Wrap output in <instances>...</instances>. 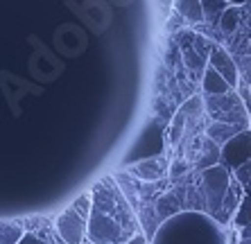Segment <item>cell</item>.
Here are the masks:
<instances>
[{"label": "cell", "mask_w": 251, "mask_h": 244, "mask_svg": "<svg viewBox=\"0 0 251 244\" xmlns=\"http://www.w3.org/2000/svg\"><path fill=\"white\" fill-rule=\"evenodd\" d=\"M88 210L86 240L93 244H125L140 228V220L127 201L113 176H104L93 186Z\"/></svg>", "instance_id": "cell-1"}, {"label": "cell", "mask_w": 251, "mask_h": 244, "mask_svg": "<svg viewBox=\"0 0 251 244\" xmlns=\"http://www.w3.org/2000/svg\"><path fill=\"white\" fill-rule=\"evenodd\" d=\"M152 244H228V228L199 210H181L158 224Z\"/></svg>", "instance_id": "cell-2"}, {"label": "cell", "mask_w": 251, "mask_h": 244, "mask_svg": "<svg viewBox=\"0 0 251 244\" xmlns=\"http://www.w3.org/2000/svg\"><path fill=\"white\" fill-rule=\"evenodd\" d=\"M88 210H91V195L84 192L54 217V235L64 244H82L86 240Z\"/></svg>", "instance_id": "cell-3"}, {"label": "cell", "mask_w": 251, "mask_h": 244, "mask_svg": "<svg viewBox=\"0 0 251 244\" xmlns=\"http://www.w3.org/2000/svg\"><path fill=\"white\" fill-rule=\"evenodd\" d=\"M195 179H197V190L201 195V201H204V213L215 220L224 195H226V188L231 183V172L222 165H213V168L197 172Z\"/></svg>", "instance_id": "cell-4"}, {"label": "cell", "mask_w": 251, "mask_h": 244, "mask_svg": "<svg viewBox=\"0 0 251 244\" xmlns=\"http://www.w3.org/2000/svg\"><path fill=\"white\" fill-rule=\"evenodd\" d=\"M204 113L213 122L240 124L242 129H249V109L242 104V99L235 91H228L222 95H206Z\"/></svg>", "instance_id": "cell-5"}, {"label": "cell", "mask_w": 251, "mask_h": 244, "mask_svg": "<svg viewBox=\"0 0 251 244\" xmlns=\"http://www.w3.org/2000/svg\"><path fill=\"white\" fill-rule=\"evenodd\" d=\"M251 156V134L249 129L235 134L233 138H228L222 147H220V165L226 168L228 172H233L238 165L247 163Z\"/></svg>", "instance_id": "cell-6"}, {"label": "cell", "mask_w": 251, "mask_h": 244, "mask_svg": "<svg viewBox=\"0 0 251 244\" xmlns=\"http://www.w3.org/2000/svg\"><path fill=\"white\" fill-rule=\"evenodd\" d=\"M168 165L170 163L165 156H150L129 165L127 172L140 183H158V181L168 179Z\"/></svg>", "instance_id": "cell-7"}, {"label": "cell", "mask_w": 251, "mask_h": 244, "mask_svg": "<svg viewBox=\"0 0 251 244\" xmlns=\"http://www.w3.org/2000/svg\"><path fill=\"white\" fill-rule=\"evenodd\" d=\"M206 61H208L210 68L215 70L217 75L222 77L228 86L235 91V86H238V81H240V70H238V66H235V61L231 59V54H228L220 43H213V46H210V52H208Z\"/></svg>", "instance_id": "cell-8"}, {"label": "cell", "mask_w": 251, "mask_h": 244, "mask_svg": "<svg viewBox=\"0 0 251 244\" xmlns=\"http://www.w3.org/2000/svg\"><path fill=\"white\" fill-rule=\"evenodd\" d=\"M190 165H195V172H201V170H206V168L220 165V145H215L213 140H208L206 136H201Z\"/></svg>", "instance_id": "cell-9"}, {"label": "cell", "mask_w": 251, "mask_h": 244, "mask_svg": "<svg viewBox=\"0 0 251 244\" xmlns=\"http://www.w3.org/2000/svg\"><path fill=\"white\" fill-rule=\"evenodd\" d=\"M240 131H245L240 124H226V122H213V120H210L208 127L204 129V136L208 140H213L215 145L222 147L228 138H233V136L240 134Z\"/></svg>", "instance_id": "cell-10"}, {"label": "cell", "mask_w": 251, "mask_h": 244, "mask_svg": "<svg viewBox=\"0 0 251 244\" xmlns=\"http://www.w3.org/2000/svg\"><path fill=\"white\" fill-rule=\"evenodd\" d=\"M172 9L181 16V21L188 27H195V25H199L204 21V18H201L199 0H172Z\"/></svg>", "instance_id": "cell-11"}, {"label": "cell", "mask_w": 251, "mask_h": 244, "mask_svg": "<svg viewBox=\"0 0 251 244\" xmlns=\"http://www.w3.org/2000/svg\"><path fill=\"white\" fill-rule=\"evenodd\" d=\"M201 91H204V95H222V93L233 91V88L228 86L210 66H206L204 73H201Z\"/></svg>", "instance_id": "cell-12"}, {"label": "cell", "mask_w": 251, "mask_h": 244, "mask_svg": "<svg viewBox=\"0 0 251 244\" xmlns=\"http://www.w3.org/2000/svg\"><path fill=\"white\" fill-rule=\"evenodd\" d=\"M228 5H231V2H226V0H199L201 18H204L201 25H206V27H217V21H220L222 12Z\"/></svg>", "instance_id": "cell-13"}, {"label": "cell", "mask_w": 251, "mask_h": 244, "mask_svg": "<svg viewBox=\"0 0 251 244\" xmlns=\"http://www.w3.org/2000/svg\"><path fill=\"white\" fill-rule=\"evenodd\" d=\"M25 224L18 220H2L0 221V244H16L23 238Z\"/></svg>", "instance_id": "cell-14"}, {"label": "cell", "mask_w": 251, "mask_h": 244, "mask_svg": "<svg viewBox=\"0 0 251 244\" xmlns=\"http://www.w3.org/2000/svg\"><path fill=\"white\" fill-rule=\"evenodd\" d=\"M231 224H233L235 231L247 228L251 224V199H249V192H245V195H242V199H240V203H238V208H235L233 215H231Z\"/></svg>", "instance_id": "cell-15"}, {"label": "cell", "mask_w": 251, "mask_h": 244, "mask_svg": "<svg viewBox=\"0 0 251 244\" xmlns=\"http://www.w3.org/2000/svg\"><path fill=\"white\" fill-rule=\"evenodd\" d=\"M186 122H188V118L183 116L181 109L172 116V122H170V129H168V140H170V145L172 147H176L183 140V134H186Z\"/></svg>", "instance_id": "cell-16"}, {"label": "cell", "mask_w": 251, "mask_h": 244, "mask_svg": "<svg viewBox=\"0 0 251 244\" xmlns=\"http://www.w3.org/2000/svg\"><path fill=\"white\" fill-rule=\"evenodd\" d=\"M231 179L238 181L240 186H242V190L249 192V183H251V163H242V165H238V168L231 172Z\"/></svg>", "instance_id": "cell-17"}, {"label": "cell", "mask_w": 251, "mask_h": 244, "mask_svg": "<svg viewBox=\"0 0 251 244\" xmlns=\"http://www.w3.org/2000/svg\"><path fill=\"white\" fill-rule=\"evenodd\" d=\"M16 244H57V242H52L50 238H43V235H39L34 231H25L23 238L18 240Z\"/></svg>", "instance_id": "cell-18"}, {"label": "cell", "mask_w": 251, "mask_h": 244, "mask_svg": "<svg viewBox=\"0 0 251 244\" xmlns=\"http://www.w3.org/2000/svg\"><path fill=\"white\" fill-rule=\"evenodd\" d=\"M125 244H150V240L145 238V233H143V231H136Z\"/></svg>", "instance_id": "cell-19"}, {"label": "cell", "mask_w": 251, "mask_h": 244, "mask_svg": "<svg viewBox=\"0 0 251 244\" xmlns=\"http://www.w3.org/2000/svg\"><path fill=\"white\" fill-rule=\"evenodd\" d=\"M226 2H231V5H242V2H249V0H226Z\"/></svg>", "instance_id": "cell-20"}, {"label": "cell", "mask_w": 251, "mask_h": 244, "mask_svg": "<svg viewBox=\"0 0 251 244\" xmlns=\"http://www.w3.org/2000/svg\"><path fill=\"white\" fill-rule=\"evenodd\" d=\"M82 244H93V242H88V240H84V242Z\"/></svg>", "instance_id": "cell-21"}]
</instances>
